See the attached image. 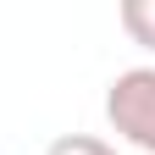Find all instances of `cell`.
<instances>
[{
    "instance_id": "obj_2",
    "label": "cell",
    "mask_w": 155,
    "mask_h": 155,
    "mask_svg": "<svg viewBox=\"0 0 155 155\" xmlns=\"http://www.w3.org/2000/svg\"><path fill=\"white\" fill-rule=\"evenodd\" d=\"M122 33L133 39V45H144V50H155V0H122Z\"/></svg>"
},
{
    "instance_id": "obj_1",
    "label": "cell",
    "mask_w": 155,
    "mask_h": 155,
    "mask_svg": "<svg viewBox=\"0 0 155 155\" xmlns=\"http://www.w3.org/2000/svg\"><path fill=\"white\" fill-rule=\"evenodd\" d=\"M105 122L116 139L155 155V67H127L105 89Z\"/></svg>"
},
{
    "instance_id": "obj_3",
    "label": "cell",
    "mask_w": 155,
    "mask_h": 155,
    "mask_svg": "<svg viewBox=\"0 0 155 155\" xmlns=\"http://www.w3.org/2000/svg\"><path fill=\"white\" fill-rule=\"evenodd\" d=\"M45 155H116V144L94 139V133H61V139H50Z\"/></svg>"
}]
</instances>
